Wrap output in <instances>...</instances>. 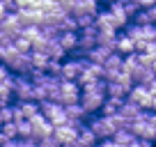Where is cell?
<instances>
[{
	"instance_id": "6da1fadb",
	"label": "cell",
	"mask_w": 156,
	"mask_h": 147,
	"mask_svg": "<svg viewBox=\"0 0 156 147\" xmlns=\"http://www.w3.org/2000/svg\"><path fill=\"white\" fill-rule=\"evenodd\" d=\"M12 97L19 101H34L32 99V83L25 74H14V88H12Z\"/></svg>"
},
{
	"instance_id": "7a4b0ae2",
	"label": "cell",
	"mask_w": 156,
	"mask_h": 147,
	"mask_svg": "<svg viewBox=\"0 0 156 147\" xmlns=\"http://www.w3.org/2000/svg\"><path fill=\"white\" fill-rule=\"evenodd\" d=\"M78 99H80V88L76 85V81L60 78V103L69 106V103H78Z\"/></svg>"
},
{
	"instance_id": "3957f363",
	"label": "cell",
	"mask_w": 156,
	"mask_h": 147,
	"mask_svg": "<svg viewBox=\"0 0 156 147\" xmlns=\"http://www.w3.org/2000/svg\"><path fill=\"white\" fill-rule=\"evenodd\" d=\"M87 127L92 129V133L97 136V140H103V138H110L115 133V127L110 124V120L106 115H99V117H92L87 122Z\"/></svg>"
},
{
	"instance_id": "277c9868",
	"label": "cell",
	"mask_w": 156,
	"mask_h": 147,
	"mask_svg": "<svg viewBox=\"0 0 156 147\" xmlns=\"http://www.w3.org/2000/svg\"><path fill=\"white\" fill-rule=\"evenodd\" d=\"M126 99L142 108V110H149V103H151V92L147 85H133L131 90L126 92Z\"/></svg>"
},
{
	"instance_id": "5b68a950",
	"label": "cell",
	"mask_w": 156,
	"mask_h": 147,
	"mask_svg": "<svg viewBox=\"0 0 156 147\" xmlns=\"http://www.w3.org/2000/svg\"><path fill=\"white\" fill-rule=\"evenodd\" d=\"M103 94H97V92H87V90H80V99H78V103L85 108V113L87 115H92V113H97L99 108H101V103H103Z\"/></svg>"
},
{
	"instance_id": "8992f818",
	"label": "cell",
	"mask_w": 156,
	"mask_h": 147,
	"mask_svg": "<svg viewBox=\"0 0 156 147\" xmlns=\"http://www.w3.org/2000/svg\"><path fill=\"white\" fill-rule=\"evenodd\" d=\"M154 76H156V71H154L151 67H147V64H138V67L131 71L133 85H149Z\"/></svg>"
},
{
	"instance_id": "52a82bcc",
	"label": "cell",
	"mask_w": 156,
	"mask_h": 147,
	"mask_svg": "<svg viewBox=\"0 0 156 147\" xmlns=\"http://www.w3.org/2000/svg\"><path fill=\"white\" fill-rule=\"evenodd\" d=\"M53 136L60 140V145H69L78 138V131L71 129L69 124H58V127H53Z\"/></svg>"
},
{
	"instance_id": "ba28073f",
	"label": "cell",
	"mask_w": 156,
	"mask_h": 147,
	"mask_svg": "<svg viewBox=\"0 0 156 147\" xmlns=\"http://www.w3.org/2000/svg\"><path fill=\"white\" fill-rule=\"evenodd\" d=\"M60 46H62L64 51H73L78 44V30H60V37H58Z\"/></svg>"
},
{
	"instance_id": "9c48e42d",
	"label": "cell",
	"mask_w": 156,
	"mask_h": 147,
	"mask_svg": "<svg viewBox=\"0 0 156 147\" xmlns=\"http://www.w3.org/2000/svg\"><path fill=\"white\" fill-rule=\"evenodd\" d=\"M115 53H119V55L136 53V51H133V39L126 37L124 32H117V37H115Z\"/></svg>"
},
{
	"instance_id": "30bf717a",
	"label": "cell",
	"mask_w": 156,
	"mask_h": 147,
	"mask_svg": "<svg viewBox=\"0 0 156 147\" xmlns=\"http://www.w3.org/2000/svg\"><path fill=\"white\" fill-rule=\"evenodd\" d=\"M124 99L126 97H106L103 99V103H101V115H112V113H117L119 110V106L124 103Z\"/></svg>"
},
{
	"instance_id": "8fae6325",
	"label": "cell",
	"mask_w": 156,
	"mask_h": 147,
	"mask_svg": "<svg viewBox=\"0 0 156 147\" xmlns=\"http://www.w3.org/2000/svg\"><path fill=\"white\" fill-rule=\"evenodd\" d=\"M112 53V51L110 48H106V46H94V48H90L87 51V53H85V58H87L90 60V62H97V64H103V62H106V58H108V55H110Z\"/></svg>"
},
{
	"instance_id": "7c38bea8",
	"label": "cell",
	"mask_w": 156,
	"mask_h": 147,
	"mask_svg": "<svg viewBox=\"0 0 156 147\" xmlns=\"http://www.w3.org/2000/svg\"><path fill=\"white\" fill-rule=\"evenodd\" d=\"M117 113L122 115V117H126V120H136V117H140L142 108L138 106V103H133V101H129V99H124V103L119 106V110H117Z\"/></svg>"
},
{
	"instance_id": "4fadbf2b",
	"label": "cell",
	"mask_w": 156,
	"mask_h": 147,
	"mask_svg": "<svg viewBox=\"0 0 156 147\" xmlns=\"http://www.w3.org/2000/svg\"><path fill=\"white\" fill-rule=\"evenodd\" d=\"M44 53L48 55V60H60V62H62V60H64V55H67V51H64L62 46H60V41H58V39H51L48 44H46Z\"/></svg>"
},
{
	"instance_id": "5bb4252c",
	"label": "cell",
	"mask_w": 156,
	"mask_h": 147,
	"mask_svg": "<svg viewBox=\"0 0 156 147\" xmlns=\"http://www.w3.org/2000/svg\"><path fill=\"white\" fill-rule=\"evenodd\" d=\"M64 113H67V120H83L85 122V120L90 117L80 103H69V106H64Z\"/></svg>"
},
{
	"instance_id": "9a60e30c",
	"label": "cell",
	"mask_w": 156,
	"mask_h": 147,
	"mask_svg": "<svg viewBox=\"0 0 156 147\" xmlns=\"http://www.w3.org/2000/svg\"><path fill=\"white\" fill-rule=\"evenodd\" d=\"M122 60H124V55L112 51L106 58V62H103V71H122Z\"/></svg>"
},
{
	"instance_id": "2e32d148",
	"label": "cell",
	"mask_w": 156,
	"mask_h": 147,
	"mask_svg": "<svg viewBox=\"0 0 156 147\" xmlns=\"http://www.w3.org/2000/svg\"><path fill=\"white\" fill-rule=\"evenodd\" d=\"M76 12H83V14H97L99 12V0H78L76 2V7H73ZM71 9V12H73Z\"/></svg>"
},
{
	"instance_id": "e0dca14e",
	"label": "cell",
	"mask_w": 156,
	"mask_h": 147,
	"mask_svg": "<svg viewBox=\"0 0 156 147\" xmlns=\"http://www.w3.org/2000/svg\"><path fill=\"white\" fill-rule=\"evenodd\" d=\"M129 90L117 81H106V97H126Z\"/></svg>"
},
{
	"instance_id": "ac0fdd59",
	"label": "cell",
	"mask_w": 156,
	"mask_h": 147,
	"mask_svg": "<svg viewBox=\"0 0 156 147\" xmlns=\"http://www.w3.org/2000/svg\"><path fill=\"white\" fill-rule=\"evenodd\" d=\"M76 140H80L85 147H94V145H97V136L92 133V129H90L87 124H85V127L78 131V138H76Z\"/></svg>"
},
{
	"instance_id": "d6986e66",
	"label": "cell",
	"mask_w": 156,
	"mask_h": 147,
	"mask_svg": "<svg viewBox=\"0 0 156 147\" xmlns=\"http://www.w3.org/2000/svg\"><path fill=\"white\" fill-rule=\"evenodd\" d=\"M110 138H112V140L117 142V145H122V147H126V145H129V142H131V140H133V138H136V136H133V133L129 131V129H117V131L112 133Z\"/></svg>"
},
{
	"instance_id": "ffe728a7",
	"label": "cell",
	"mask_w": 156,
	"mask_h": 147,
	"mask_svg": "<svg viewBox=\"0 0 156 147\" xmlns=\"http://www.w3.org/2000/svg\"><path fill=\"white\" fill-rule=\"evenodd\" d=\"M53 133V124L46 120L44 124H39V127H32V140H41V138L51 136Z\"/></svg>"
},
{
	"instance_id": "44dd1931",
	"label": "cell",
	"mask_w": 156,
	"mask_h": 147,
	"mask_svg": "<svg viewBox=\"0 0 156 147\" xmlns=\"http://www.w3.org/2000/svg\"><path fill=\"white\" fill-rule=\"evenodd\" d=\"M30 62H32V67H37V69H46L48 55H46L44 51H30Z\"/></svg>"
},
{
	"instance_id": "7402d4cb",
	"label": "cell",
	"mask_w": 156,
	"mask_h": 147,
	"mask_svg": "<svg viewBox=\"0 0 156 147\" xmlns=\"http://www.w3.org/2000/svg\"><path fill=\"white\" fill-rule=\"evenodd\" d=\"M16 138H32V124L28 120L16 122Z\"/></svg>"
},
{
	"instance_id": "603a6c76",
	"label": "cell",
	"mask_w": 156,
	"mask_h": 147,
	"mask_svg": "<svg viewBox=\"0 0 156 147\" xmlns=\"http://www.w3.org/2000/svg\"><path fill=\"white\" fill-rule=\"evenodd\" d=\"M12 44H14V48L19 51V53H30V51H32V46H30V39H25L23 34H16Z\"/></svg>"
},
{
	"instance_id": "cb8c5ba5",
	"label": "cell",
	"mask_w": 156,
	"mask_h": 147,
	"mask_svg": "<svg viewBox=\"0 0 156 147\" xmlns=\"http://www.w3.org/2000/svg\"><path fill=\"white\" fill-rule=\"evenodd\" d=\"M19 106H21V110H23V117L25 120L32 117L34 113H39V103L37 101H19Z\"/></svg>"
},
{
	"instance_id": "d4e9b609",
	"label": "cell",
	"mask_w": 156,
	"mask_h": 147,
	"mask_svg": "<svg viewBox=\"0 0 156 147\" xmlns=\"http://www.w3.org/2000/svg\"><path fill=\"white\" fill-rule=\"evenodd\" d=\"M142 39L145 41H156V23L142 25Z\"/></svg>"
},
{
	"instance_id": "484cf974",
	"label": "cell",
	"mask_w": 156,
	"mask_h": 147,
	"mask_svg": "<svg viewBox=\"0 0 156 147\" xmlns=\"http://www.w3.org/2000/svg\"><path fill=\"white\" fill-rule=\"evenodd\" d=\"M0 131L5 133V138H16V122L12 120V122H5V124H0Z\"/></svg>"
},
{
	"instance_id": "4316f807",
	"label": "cell",
	"mask_w": 156,
	"mask_h": 147,
	"mask_svg": "<svg viewBox=\"0 0 156 147\" xmlns=\"http://www.w3.org/2000/svg\"><path fill=\"white\" fill-rule=\"evenodd\" d=\"M60 69H62V62H60V60H48L44 71L48 74V76H60Z\"/></svg>"
},
{
	"instance_id": "83f0119b",
	"label": "cell",
	"mask_w": 156,
	"mask_h": 147,
	"mask_svg": "<svg viewBox=\"0 0 156 147\" xmlns=\"http://www.w3.org/2000/svg\"><path fill=\"white\" fill-rule=\"evenodd\" d=\"M60 30H78V25H76V19H73L71 14H64V19H62V23H60Z\"/></svg>"
},
{
	"instance_id": "f1b7e54d",
	"label": "cell",
	"mask_w": 156,
	"mask_h": 147,
	"mask_svg": "<svg viewBox=\"0 0 156 147\" xmlns=\"http://www.w3.org/2000/svg\"><path fill=\"white\" fill-rule=\"evenodd\" d=\"M37 147H60V140L51 133V136L41 138V140H37Z\"/></svg>"
},
{
	"instance_id": "f546056e",
	"label": "cell",
	"mask_w": 156,
	"mask_h": 147,
	"mask_svg": "<svg viewBox=\"0 0 156 147\" xmlns=\"http://www.w3.org/2000/svg\"><path fill=\"white\" fill-rule=\"evenodd\" d=\"M19 34H23L25 39H30V41H32L34 37H37V34H39V25H25V28L21 30Z\"/></svg>"
},
{
	"instance_id": "4dcf8cb0",
	"label": "cell",
	"mask_w": 156,
	"mask_h": 147,
	"mask_svg": "<svg viewBox=\"0 0 156 147\" xmlns=\"http://www.w3.org/2000/svg\"><path fill=\"white\" fill-rule=\"evenodd\" d=\"M5 122H12V103L0 106V124H5Z\"/></svg>"
},
{
	"instance_id": "1f68e13d",
	"label": "cell",
	"mask_w": 156,
	"mask_h": 147,
	"mask_svg": "<svg viewBox=\"0 0 156 147\" xmlns=\"http://www.w3.org/2000/svg\"><path fill=\"white\" fill-rule=\"evenodd\" d=\"M122 7H124V12H126V16L129 19H133V14H136L140 7L136 5V2H131V0H122Z\"/></svg>"
},
{
	"instance_id": "d6a6232c",
	"label": "cell",
	"mask_w": 156,
	"mask_h": 147,
	"mask_svg": "<svg viewBox=\"0 0 156 147\" xmlns=\"http://www.w3.org/2000/svg\"><path fill=\"white\" fill-rule=\"evenodd\" d=\"M14 147H37V140H32V138H14Z\"/></svg>"
},
{
	"instance_id": "836d02e7",
	"label": "cell",
	"mask_w": 156,
	"mask_h": 147,
	"mask_svg": "<svg viewBox=\"0 0 156 147\" xmlns=\"http://www.w3.org/2000/svg\"><path fill=\"white\" fill-rule=\"evenodd\" d=\"M145 19H147V23H156V5L145 9Z\"/></svg>"
},
{
	"instance_id": "e575fe53",
	"label": "cell",
	"mask_w": 156,
	"mask_h": 147,
	"mask_svg": "<svg viewBox=\"0 0 156 147\" xmlns=\"http://www.w3.org/2000/svg\"><path fill=\"white\" fill-rule=\"evenodd\" d=\"M28 122L32 124V127H39V124H44V122H46V117H44L41 113H34L32 117H28Z\"/></svg>"
},
{
	"instance_id": "d590c367",
	"label": "cell",
	"mask_w": 156,
	"mask_h": 147,
	"mask_svg": "<svg viewBox=\"0 0 156 147\" xmlns=\"http://www.w3.org/2000/svg\"><path fill=\"white\" fill-rule=\"evenodd\" d=\"M76 2H78V0H60L58 5H60V7H62V9H64V12H71V9H73V7H76Z\"/></svg>"
},
{
	"instance_id": "8d00e7d4",
	"label": "cell",
	"mask_w": 156,
	"mask_h": 147,
	"mask_svg": "<svg viewBox=\"0 0 156 147\" xmlns=\"http://www.w3.org/2000/svg\"><path fill=\"white\" fill-rule=\"evenodd\" d=\"M136 5L140 7V9H147V7L156 5V0H136Z\"/></svg>"
},
{
	"instance_id": "74e56055",
	"label": "cell",
	"mask_w": 156,
	"mask_h": 147,
	"mask_svg": "<svg viewBox=\"0 0 156 147\" xmlns=\"http://www.w3.org/2000/svg\"><path fill=\"white\" fill-rule=\"evenodd\" d=\"M0 2H2V7H5L7 12H16V2L14 0H0Z\"/></svg>"
},
{
	"instance_id": "f35d334b",
	"label": "cell",
	"mask_w": 156,
	"mask_h": 147,
	"mask_svg": "<svg viewBox=\"0 0 156 147\" xmlns=\"http://www.w3.org/2000/svg\"><path fill=\"white\" fill-rule=\"evenodd\" d=\"M9 69H7V64H2V62H0V83H2V81H5L7 78V76H9Z\"/></svg>"
},
{
	"instance_id": "ab89813d",
	"label": "cell",
	"mask_w": 156,
	"mask_h": 147,
	"mask_svg": "<svg viewBox=\"0 0 156 147\" xmlns=\"http://www.w3.org/2000/svg\"><path fill=\"white\" fill-rule=\"evenodd\" d=\"M16 2V9H28L30 7V0H14Z\"/></svg>"
},
{
	"instance_id": "60d3db41",
	"label": "cell",
	"mask_w": 156,
	"mask_h": 147,
	"mask_svg": "<svg viewBox=\"0 0 156 147\" xmlns=\"http://www.w3.org/2000/svg\"><path fill=\"white\" fill-rule=\"evenodd\" d=\"M147 88H149V92H151V94H156V76L151 78V83L147 85Z\"/></svg>"
},
{
	"instance_id": "b9f144b4",
	"label": "cell",
	"mask_w": 156,
	"mask_h": 147,
	"mask_svg": "<svg viewBox=\"0 0 156 147\" xmlns=\"http://www.w3.org/2000/svg\"><path fill=\"white\" fill-rule=\"evenodd\" d=\"M60 147H73V145H71V142H69V145H60Z\"/></svg>"
}]
</instances>
